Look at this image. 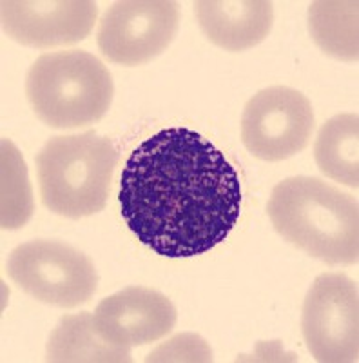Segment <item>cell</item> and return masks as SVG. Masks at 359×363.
<instances>
[{
  "mask_svg": "<svg viewBox=\"0 0 359 363\" xmlns=\"http://www.w3.org/2000/svg\"><path fill=\"white\" fill-rule=\"evenodd\" d=\"M98 6L91 0H2L0 21L8 37L28 48L50 50L86 40Z\"/></svg>",
  "mask_w": 359,
  "mask_h": 363,
  "instance_id": "9",
  "label": "cell"
},
{
  "mask_svg": "<svg viewBox=\"0 0 359 363\" xmlns=\"http://www.w3.org/2000/svg\"><path fill=\"white\" fill-rule=\"evenodd\" d=\"M178 24L180 8L173 0H122L100 18L96 42L111 62L140 66L167 50Z\"/></svg>",
  "mask_w": 359,
  "mask_h": 363,
  "instance_id": "8",
  "label": "cell"
},
{
  "mask_svg": "<svg viewBox=\"0 0 359 363\" xmlns=\"http://www.w3.org/2000/svg\"><path fill=\"white\" fill-rule=\"evenodd\" d=\"M93 320L102 338L131 349L169 335L176 325L178 313L166 294L137 285L103 298Z\"/></svg>",
  "mask_w": 359,
  "mask_h": 363,
  "instance_id": "10",
  "label": "cell"
},
{
  "mask_svg": "<svg viewBox=\"0 0 359 363\" xmlns=\"http://www.w3.org/2000/svg\"><path fill=\"white\" fill-rule=\"evenodd\" d=\"M8 277L35 300L62 309L87 303L98 287L93 262L58 240H31L13 249Z\"/></svg>",
  "mask_w": 359,
  "mask_h": 363,
  "instance_id": "5",
  "label": "cell"
},
{
  "mask_svg": "<svg viewBox=\"0 0 359 363\" xmlns=\"http://www.w3.org/2000/svg\"><path fill=\"white\" fill-rule=\"evenodd\" d=\"M267 215L289 244L326 265L359 260L358 199L316 177H290L270 193Z\"/></svg>",
  "mask_w": 359,
  "mask_h": 363,
  "instance_id": "2",
  "label": "cell"
},
{
  "mask_svg": "<svg viewBox=\"0 0 359 363\" xmlns=\"http://www.w3.org/2000/svg\"><path fill=\"white\" fill-rule=\"evenodd\" d=\"M118 202L142 244L167 258H190L232 231L241 211V182L205 136L169 128L149 136L127 158Z\"/></svg>",
  "mask_w": 359,
  "mask_h": 363,
  "instance_id": "1",
  "label": "cell"
},
{
  "mask_svg": "<svg viewBox=\"0 0 359 363\" xmlns=\"http://www.w3.org/2000/svg\"><path fill=\"white\" fill-rule=\"evenodd\" d=\"M115 95L113 77L95 55L80 50L38 57L25 77V96L33 113L53 129L98 122Z\"/></svg>",
  "mask_w": 359,
  "mask_h": 363,
  "instance_id": "4",
  "label": "cell"
},
{
  "mask_svg": "<svg viewBox=\"0 0 359 363\" xmlns=\"http://www.w3.org/2000/svg\"><path fill=\"white\" fill-rule=\"evenodd\" d=\"M358 0H318L309 8V31L314 42L338 60H358Z\"/></svg>",
  "mask_w": 359,
  "mask_h": 363,
  "instance_id": "14",
  "label": "cell"
},
{
  "mask_svg": "<svg viewBox=\"0 0 359 363\" xmlns=\"http://www.w3.org/2000/svg\"><path fill=\"white\" fill-rule=\"evenodd\" d=\"M302 333L316 362H358V284L343 272L319 274L303 301Z\"/></svg>",
  "mask_w": 359,
  "mask_h": 363,
  "instance_id": "6",
  "label": "cell"
},
{
  "mask_svg": "<svg viewBox=\"0 0 359 363\" xmlns=\"http://www.w3.org/2000/svg\"><path fill=\"white\" fill-rule=\"evenodd\" d=\"M211 362V349L205 345L200 336L180 335L174 336L167 345L158 347L153 354H149L147 362Z\"/></svg>",
  "mask_w": 359,
  "mask_h": 363,
  "instance_id": "16",
  "label": "cell"
},
{
  "mask_svg": "<svg viewBox=\"0 0 359 363\" xmlns=\"http://www.w3.org/2000/svg\"><path fill=\"white\" fill-rule=\"evenodd\" d=\"M2 229H21L35 211L33 189L29 184L28 167L11 140H2Z\"/></svg>",
  "mask_w": 359,
  "mask_h": 363,
  "instance_id": "15",
  "label": "cell"
},
{
  "mask_svg": "<svg viewBox=\"0 0 359 363\" xmlns=\"http://www.w3.org/2000/svg\"><path fill=\"white\" fill-rule=\"evenodd\" d=\"M194 8L205 37L227 51L254 48L268 37L274 24L268 0H200Z\"/></svg>",
  "mask_w": 359,
  "mask_h": 363,
  "instance_id": "11",
  "label": "cell"
},
{
  "mask_svg": "<svg viewBox=\"0 0 359 363\" xmlns=\"http://www.w3.org/2000/svg\"><path fill=\"white\" fill-rule=\"evenodd\" d=\"M35 162L42 203L55 215L84 218L106 207L118 151L108 136L87 131L53 136Z\"/></svg>",
  "mask_w": 359,
  "mask_h": 363,
  "instance_id": "3",
  "label": "cell"
},
{
  "mask_svg": "<svg viewBox=\"0 0 359 363\" xmlns=\"http://www.w3.org/2000/svg\"><path fill=\"white\" fill-rule=\"evenodd\" d=\"M359 118L343 113L326 120L314 144V158L319 171L343 186L359 187Z\"/></svg>",
  "mask_w": 359,
  "mask_h": 363,
  "instance_id": "13",
  "label": "cell"
},
{
  "mask_svg": "<svg viewBox=\"0 0 359 363\" xmlns=\"http://www.w3.org/2000/svg\"><path fill=\"white\" fill-rule=\"evenodd\" d=\"M47 362L55 363H129L131 349L102 338L91 313L67 314L47 340Z\"/></svg>",
  "mask_w": 359,
  "mask_h": 363,
  "instance_id": "12",
  "label": "cell"
},
{
  "mask_svg": "<svg viewBox=\"0 0 359 363\" xmlns=\"http://www.w3.org/2000/svg\"><path fill=\"white\" fill-rule=\"evenodd\" d=\"M312 131V104L292 87L261 89L249 100L241 115V142L252 157L265 162L302 153Z\"/></svg>",
  "mask_w": 359,
  "mask_h": 363,
  "instance_id": "7",
  "label": "cell"
}]
</instances>
